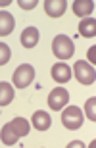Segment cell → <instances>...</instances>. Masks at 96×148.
<instances>
[{
    "label": "cell",
    "instance_id": "obj_1",
    "mask_svg": "<svg viewBox=\"0 0 96 148\" xmlns=\"http://www.w3.org/2000/svg\"><path fill=\"white\" fill-rule=\"evenodd\" d=\"M52 52L58 60H67L75 54V44L69 37L65 35H58V37L52 40Z\"/></svg>",
    "mask_w": 96,
    "mask_h": 148
},
{
    "label": "cell",
    "instance_id": "obj_2",
    "mask_svg": "<svg viewBox=\"0 0 96 148\" xmlns=\"http://www.w3.org/2000/svg\"><path fill=\"white\" fill-rule=\"evenodd\" d=\"M83 112L77 108V106H67L64 112H62V125L65 129H69V131H75V129H79L83 125Z\"/></svg>",
    "mask_w": 96,
    "mask_h": 148
},
{
    "label": "cell",
    "instance_id": "obj_3",
    "mask_svg": "<svg viewBox=\"0 0 96 148\" xmlns=\"http://www.w3.org/2000/svg\"><path fill=\"white\" fill-rule=\"evenodd\" d=\"M73 73H75V77H77V81H79L81 85H86V87L96 81L94 67H92L88 62H85V60H77V62H75Z\"/></svg>",
    "mask_w": 96,
    "mask_h": 148
},
{
    "label": "cell",
    "instance_id": "obj_4",
    "mask_svg": "<svg viewBox=\"0 0 96 148\" xmlns=\"http://www.w3.org/2000/svg\"><path fill=\"white\" fill-rule=\"evenodd\" d=\"M33 79H35V67H33L31 64H21V66L14 71V77H12L14 87H17V88L29 87Z\"/></svg>",
    "mask_w": 96,
    "mask_h": 148
},
{
    "label": "cell",
    "instance_id": "obj_5",
    "mask_svg": "<svg viewBox=\"0 0 96 148\" xmlns=\"http://www.w3.org/2000/svg\"><path fill=\"white\" fill-rule=\"evenodd\" d=\"M67 102H69V92H67L64 87H56L52 92L48 94V106H50V110H54V112H62V108H64Z\"/></svg>",
    "mask_w": 96,
    "mask_h": 148
},
{
    "label": "cell",
    "instance_id": "obj_6",
    "mask_svg": "<svg viewBox=\"0 0 96 148\" xmlns=\"http://www.w3.org/2000/svg\"><path fill=\"white\" fill-rule=\"evenodd\" d=\"M50 73H52V79L56 83H60V85H62V83H67L71 79V75H73L71 69H69V66H65V64H62V62H60V64H54Z\"/></svg>",
    "mask_w": 96,
    "mask_h": 148
},
{
    "label": "cell",
    "instance_id": "obj_7",
    "mask_svg": "<svg viewBox=\"0 0 96 148\" xmlns=\"http://www.w3.org/2000/svg\"><path fill=\"white\" fill-rule=\"evenodd\" d=\"M65 8H67L65 0H46V2H44V12H46V16H50V17H62Z\"/></svg>",
    "mask_w": 96,
    "mask_h": 148
},
{
    "label": "cell",
    "instance_id": "obj_8",
    "mask_svg": "<svg viewBox=\"0 0 96 148\" xmlns=\"http://www.w3.org/2000/svg\"><path fill=\"white\" fill-rule=\"evenodd\" d=\"M31 123L37 131H46V129H50V125H52V119H50V115L44 110H37L31 117Z\"/></svg>",
    "mask_w": 96,
    "mask_h": 148
},
{
    "label": "cell",
    "instance_id": "obj_9",
    "mask_svg": "<svg viewBox=\"0 0 96 148\" xmlns=\"http://www.w3.org/2000/svg\"><path fill=\"white\" fill-rule=\"evenodd\" d=\"M16 27V21H14V16H12L10 12H4L0 10V37H6V35H10Z\"/></svg>",
    "mask_w": 96,
    "mask_h": 148
},
{
    "label": "cell",
    "instance_id": "obj_10",
    "mask_svg": "<svg viewBox=\"0 0 96 148\" xmlns=\"http://www.w3.org/2000/svg\"><path fill=\"white\" fill-rule=\"evenodd\" d=\"M19 38H21V44L25 48H35L38 42V29L37 27H25Z\"/></svg>",
    "mask_w": 96,
    "mask_h": 148
},
{
    "label": "cell",
    "instance_id": "obj_11",
    "mask_svg": "<svg viewBox=\"0 0 96 148\" xmlns=\"http://www.w3.org/2000/svg\"><path fill=\"white\" fill-rule=\"evenodd\" d=\"M94 10V2L92 0H75L73 2V14L79 17H86Z\"/></svg>",
    "mask_w": 96,
    "mask_h": 148
},
{
    "label": "cell",
    "instance_id": "obj_12",
    "mask_svg": "<svg viewBox=\"0 0 96 148\" xmlns=\"http://www.w3.org/2000/svg\"><path fill=\"white\" fill-rule=\"evenodd\" d=\"M79 35L85 38H92L96 35V19L94 17H85L79 23Z\"/></svg>",
    "mask_w": 96,
    "mask_h": 148
},
{
    "label": "cell",
    "instance_id": "obj_13",
    "mask_svg": "<svg viewBox=\"0 0 96 148\" xmlns=\"http://www.w3.org/2000/svg\"><path fill=\"white\" fill-rule=\"evenodd\" d=\"M12 129L16 131L17 137H25L27 133H29V129H31V125H29V121L25 119V117H14V119L10 121Z\"/></svg>",
    "mask_w": 96,
    "mask_h": 148
},
{
    "label": "cell",
    "instance_id": "obj_14",
    "mask_svg": "<svg viewBox=\"0 0 96 148\" xmlns=\"http://www.w3.org/2000/svg\"><path fill=\"white\" fill-rule=\"evenodd\" d=\"M0 138H2V143L6 144V146H12V144H16L17 143V135L16 131L12 129L10 123H6V125H2V131H0Z\"/></svg>",
    "mask_w": 96,
    "mask_h": 148
},
{
    "label": "cell",
    "instance_id": "obj_15",
    "mask_svg": "<svg viewBox=\"0 0 96 148\" xmlns=\"http://www.w3.org/2000/svg\"><path fill=\"white\" fill-rule=\"evenodd\" d=\"M14 100V87L10 83H0V106H8Z\"/></svg>",
    "mask_w": 96,
    "mask_h": 148
},
{
    "label": "cell",
    "instance_id": "obj_16",
    "mask_svg": "<svg viewBox=\"0 0 96 148\" xmlns=\"http://www.w3.org/2000/svg\"><path fill=\"white\" fill-rule=\"evenodd\" d=\"M85 112H86V117L94 123V121H96V98H94V96L85 102Z\"/></svg>",
    "mask_w": 96,
    "mask_h": 148
},
{
    "label": "cell",
    "instance_id": "obj_17",
    "mask_svg": "<svg viewBox=\"0 0 96 148\" xmlns=\"http://www.w3.org/2000/svg\"><path fill=\"white\" fill-rule=\"evenodd\" d=\"M12 58V50L6 42H0V66H6Z\"/></svg>",
    "mask_w": 96,
    "mask_h": 148
},
{
    "label": "cell",
    "instance_id": "obj_18",
    "mask_svg": "<svg viewBox=\"0 0 96 148\" xmlns=\"http://www.w3.org/2000/svg\"><path fill=\"white\" fill-rule=\"evenodd\" d=\"M17 4H19V8H23V10H33V8L37 6V0H31V2H25V0H19Z\"/></svg>",
    "mask_w": 96,
    "mask_h": 148
},
{
    "label": "cell",
    "instance_id": "obj_19",
    "mask_svg": "<svg viewBox=\"0 0 96 148\" xmlns=\"http://www.w3.org/2000/svg\"><path fill=\"white\" fill-rule=\"evenodd\" d=\"M94 54H96V46H92V48L88 50V60L92 62V67H94V64H96V58H94Z\"/></svg>",
    "mask_w": 96,
    "mask_h": 148
},
{
    "label": "cell",
    "instance_id": "obj_20",
    "mask_svg": "<svg viewBox=\"0 0 96 148\" xmlns=\"http://www.w3.org/2000/svg\"><path fill=\"white\" fill-rule=\"evenodd\" d=\"M67 148H85V144L81 143V140H71V143L67 144Z\"/></svg>",
    "mask_w": 96,
    "mask_h": 148
},
{
    "label": "cell",
    "instance_id": "obj_21",
    "mask_svg": "<svg viewBox=\"0 0 96 148\" xmlns=\"http://www.w3.org/2000/svg\"><path fill=\"white\" fill-rule=\"evenodd\" d=\"M88 148H96V140H92V143H91V146H88Z\"/></svg>",
    "mask_w": 96,
    "mask_h": 148
}]
</instances>
